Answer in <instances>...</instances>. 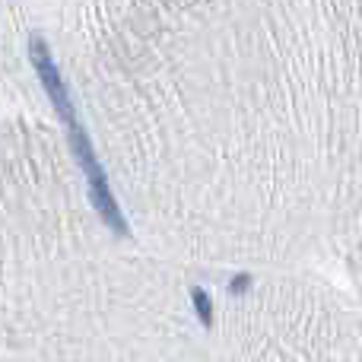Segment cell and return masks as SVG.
Instances as JSON below:
<instances>
[{"label": "cell", "mask_w": 362, "mask_h": 362, "mask_svg": "<svg viewBox=\"0 0 362 362\" xmlns=\"http://www.w3.org/2000/svg\"><path fill=\"white\" fill-rule=\"evenodd\" d=\"M29 64H32V70H35L38 83H42L45 95H48L51 105H54L64 131H67L70 153H74L76 165H80V172H83L93 210L99 213V219L115 232V235L127 238L131 235V226H127V216L118 204V194L112 191V181H108L105 165H102L99 153H95V146H93V137H89L86 124L80 121V112H76V102H74V95H70L67 80H64V74H61V67H57L54 54H51L48 42H45L38 32L29 38Z\"/></svg>", "instance_id": "obj_1"}, {"label": "cell", "mask_w": 362, "mask_h": 362, "mask_svg": "<svg viewBox=\"0 0 362 362\" xmlns=\"http://www.w3.org/2000/svg\"><path fill=\"white\" fill-rule=\"evenodd\" d=\"M251 286H255V276L245 274V270H238V274H232L229 280H226V293L229 296H245Z\"/></svg>", "instance_id": "obj_3"}, {"label": "cell", "mask_w": 362, "mask_h": 362, "mask_svg": "<svg viewBox=\"0 0 362 362\" xmlns=\"http://www.w3.org/2000/svg\"><path fill=\"white\" fill-rule=\"evenodd\" d=\"M187 296H191V308H194V315H197V321L210 331L213 327V296L206 293L204 286H191Z\"/></svg>", "instance_id": "obj_2"}]
</instances>
